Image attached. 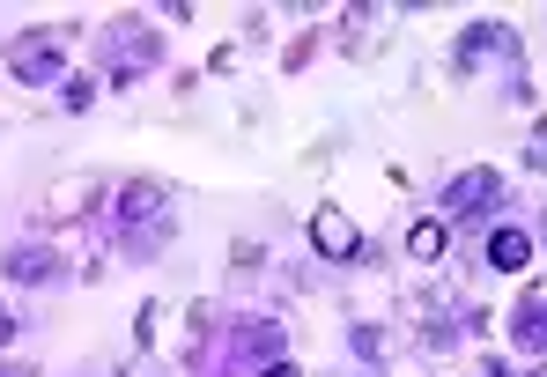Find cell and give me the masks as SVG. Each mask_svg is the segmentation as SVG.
Listing matches in <instances>:
<instances>
[{
	"instance_id": "obj_1",
	"label": "cell",
	"mask_w": 547,
	"mask_h": 377,
	"mask_svg": "<svg viewBox=\"0 0 547 377\" xmlns=\"http://www.w3.org/2000/svg\"><path fill=\"white\" fill-rule=\"evenodd\" d=\"M496 200V171H466V178H451V193H444V222H459V215H474V207Z\"/></svg>"
},
{
	"instance_id": "obj_2",
	"label": "cell",
	"mask_w": 547,
	"mask_h": 377,
	"mask_svg": "<svg viewBox=\"0 0 547 377\" xmlns=\"http://www.w3.org/2000/svg\"><path fill=\"white\" fill-rule=\"evenodd\" d=\"M311 237H318V252H355V230H348L341 215H318V230H311Z\"/></svg>"
},
{
	"instance_id": "obj_3",
	"label": "cell",
	"mask_w": 547,
	"mask_h": 377,
	"mask_svg": "<svg viewBox=\"0 0 547 377\" xmlns=\"http://www.w3.org/2000/svg\"><path fill=\"white\" fill-rule=\"evenodd\" d=\"M488 259H496V267H525V259H533V244H525L518 230H496V244H488Z\"/></svg>"
},
{
	"instance_id": "obj_4",
	"label": "cell",
	"mask_w": 547,
	"mask_h": 377,
	"mask_svg": "<svg viewBox=\"0 0 547 377\" xmlns=\"http://www.w3.org/2000/svg\"><path fill=\"white\" fill-rule=\"evenodd\" d=\"M518 341H525V348H547V304H540V296H533L525 318H518Z\"/></svg>"
},
{
	"instance_id": "obj_5",
	"label": "cell",
	"mask_w": 547,
	"mask_h": 377,
	"mask_svg": "<svg viewBox=\"0 0 547 377\" xmlns=\"http://www.w3.org/2000/svg\"><path fill=\"white\" fill-rule=\"evenodd\" d=\"M52 67H60V60H52L45 45H15V74H52Z\"/></svg>"
},
{
	"instance_id": "obj_6",
	"label": "cell",
	"mask_w": 547,
	"mask_h": 377,
	"mask_svg": "<svg viewBox=\"0 0 547 377\" xmlns=\"http://www.w3.org/2000/svg\"><path fill=\"white\" fill-rule=\"evenodd\" d=\"M437 244H444V222H422V230H414V252H422V259L437 252Z\"/></svg>"
},
{
	"instance_id": "obj_7",
	"label": "cell",
	"mask_w": 547,
	"mask_h": 377,
	"mask_svg": "<svg viewBox=\"0 0 547 377\" xmlns=\"http://www.w3.org/2000/svg\"><path fill=\"white\" fill-rule=\"evenodd\" d=\"M0 341H15V318L8 311H0Z\"/></svg>"
}]
</instances>
